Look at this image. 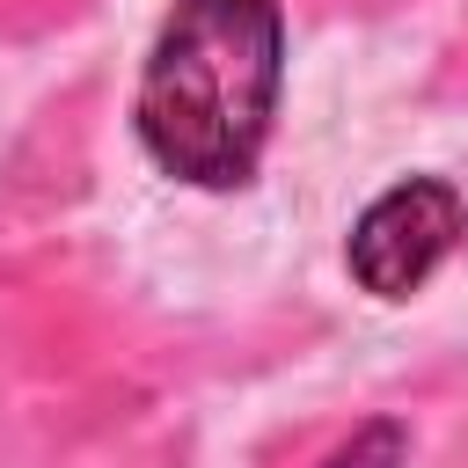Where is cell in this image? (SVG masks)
I'll return each instance as SVG.
<instances>
[{"instance_id":"6da1fadb","label":"cell","mask_w":468,"mask_h":468,"mask_svg":"<svg viewBox=\"0 0 468 468\" xmlns=\"http://www.w3.org/2000/svg\"><path fill=\"white\" fill-rule=\"evenodd\" d=\"M285 73L278 0H176L139 73V146L197 190L256 176Z\"/></svg>"},{"instance_id":"7a4b0ae2","label":"cell","mask_w":468,"mask_h":468,"mask_svg":"<svg viewBox=\"0 0 468 468\" xmlns=\"http://www.w3.org/2000/svg\"><path fill=\"white\" fill-rule=\"evenodd\" d=\"M468 227V205L453 183L439 176H410L395 190H380L358 227H351V278L373 292V300H410L461 241Z\"/></svg>"},{"instance_id":"3957f363","label":"cell","mask_w":468,"mask_h":468,"mask_svg":"<svg viewBox=\"0 0 468 468\" xmlns=\"http://www.w3.org/2000/svg\"><path fill=\"white\" fill-rule=\"evenodd\" d=\"M402 453H410V431H402L395 417H380V424H366L329 468H402Z\"/></svg>"}]
</instances>
